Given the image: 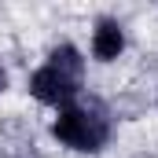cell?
<instances>
[{"label": "cell", "instance_id": "6da1fadb", "mask_svg": "<svg viewBox=\"0 0 158 158\" xmlns=\"http://www.w3.org/2000/svg\"><path fill=\"white\" fill-rule=\"evenodd\" d=\"M81 81H85V59H81V52L74 44H59L48 55V63L40 70H33L30 92L37 96L40 103L63 110V107L74 103V96L81 92Z\"/></svg>", "mask_w": 158, "mask_h": 158}, {"label": "cell", "instance_id": "7a4b0ae2", "mask_svg": "<svg viewBox=\"0 0 158 158\" xmlns=\"http://www.w3.org/2000/svg\"><path fill=\"white\" fill-rule=\"evenodd\" d=\"M52 132H55L59 143H66L74 151H85V155H96L110 140V118L103 114L99 103H70V107L59 110Z\"/></svg>", "mask_w": 158, "mask_h": 158}, {"label": "cell", "instance_id": "3957f363", "mask_svg": "<svg viewBox=\"0 0 158 158\" xmlns=\"http://www.w3.org/2000/svg\"><path fill=\"white\" fill-rule=\"evenodd\" d=\"M121 52H125V30H121L118 19H99L96 30H92V55L99 63H114Z\"/></svg>", "mask_w": 158, "mask_h": 158}, {"label": "cell", "instance_id": "277c9868", "mask_svg": "<svg viewBox=\"0 0 158 158\" xmlns=\"http://www.w3.org/2000/svg\"><path fill=\"white\" fill-rule=\"evenodd\" d=\"M4 85H7V77H4V70H0V92H4Z\"/></svg>", "mask_w": 158, "mask_h": 158}]
</instances>
